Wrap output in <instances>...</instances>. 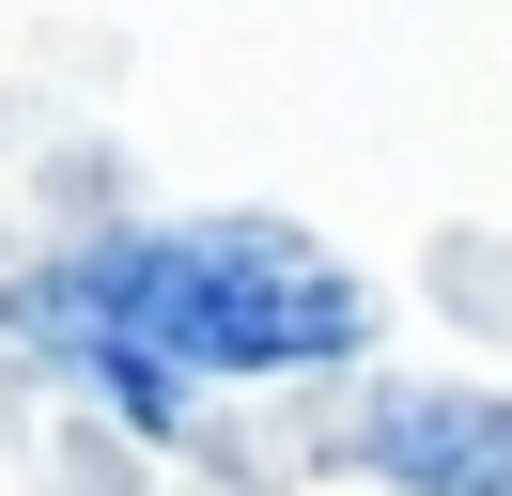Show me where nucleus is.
Here are the masks:
<instances>
[{
    "label": "nucleus",
    "instance_id": "nucleus-2",
    "mask_svg": "<svg viewBox=\"0 0 512 496\" xmlns=\"http://www.w3.org/2000/svg\"><path fill=\"white\" fill-rule=\"evenodd\" d=\"M357 465L404 481V496H512V403H481V388H404V403L357 419Z\"/></svg>",
    "mask_w": 512,
    "mask_h": 496
},
{
    "label": "nucleus",
    "instance_id": "nucleus-1",
    "mask_svg": "<svg viewBox=\"0 0 512 496\" xmlns=\"http://www.w3.org/2000/svg\"><path fill=\"white\" fill-rule=\"evenodd\" d=\"M63 341L125 388V419H187V388L233 372H326L373 341V295L280 217H187V233H125L63 279Z\"/></svg>",
    "mask_w": 512,
    "mask_h": 496
}]
</instances>
